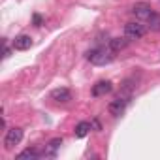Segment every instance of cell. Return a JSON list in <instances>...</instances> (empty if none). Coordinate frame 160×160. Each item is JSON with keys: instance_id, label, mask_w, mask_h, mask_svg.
<instances>
[{"instance_id": "cell-1", "label": "cell", "mask_w": 160, "mask_h": 160, "mask_svg": "<svg viewBox=\"0 0 160 160\" xmlns=\"http://www.w3.org/2000/svg\"><path fill=\"white\" fill-rule=\"evenodd\" d=\"M113 58H115V51L109 47V43L108 45H98V47L87 51V60L94 66H106V64L113 62Z\"/></svg>"}, {"instance_id": "cell-2", "label": "cell", "mask_w": 160, "mask_h": 160, "mask_svg": "<svg viewBox=\"0 0 160 160\" xmlns=\"http://www.w3.org/2000/svg\"><path fill=\"white\" fill-rule=\"evenodd\" d=\"M130 100H132V92H122V94H119L117 98H113V100L109 102L108 111H109L113 117H121V115L126 111Z\"/></svg>"}, {"instance_id": "cell-3", "label": "cell", "mask_w": 160, "mask_h": 160, "mask_svg": "<svg viewBox=\"0 0 160 160\" xmlns=\"http://www.w3.org/2000/svg\"><path fill=\"white\" fill-rule=\"evenodd\" d=\"M145 32H147V28H145V25H143L141 21H132V23H126V25H124V36H126L130 42L143 38Z\"/></svg>"}, {"instance_id": "cell-4", "label": "cell", "mask_w": 160, "mask_h": 160, "mask_svg": "<svg viewBox=\"0 0 160 160\" xmlns=\"http://www.w3.org/2000/svg\"><path fill=\"white\" fill-rule=\"evenodd\" d=\"M23 128H19V126H13V128H10V130H6V136H4V147L10 151V149H13L15 145H19L21 143V139H23Z\"/></svg>"}, {"instance_id": "cell-5", "label": "cell", "mask_w": 160, "mask_h": 160, "mask_svg": "<svg viewBox=\"0 0 160 160\" xmlns=\"http://www.w3.org/2000/svg\"><path fill=\"white\" fill-rule=\"evenodd\" d=\"M132 13L136 15V19H139V21H149V17L154 13V10L151 8V4H147V2H138V4H134L132 6Z\"/></svg>"}, {"instance_id": "cell-6", "label": "cell", "mask_w": 160, "mask_h": 160, "mask_svg": "<svg viewBox=\"0 0 160 160\" xmlns=\"http://www.w3.org/2000/svg\"><path fill=\"white\" fill-rule=\"evenodd\" d=\"M113 91V83L111 81H106V79H102V81H98V83H94L92 85V96H106V94H109Z\"/></svg>"}, {"instance_id": "cell-7", "label": "cell", "mask_w": 160, "mask_h": 160, "mask_svg": "<svg viewBox=\"0 0 160 160\" xmlns=\"http://www.w3.org/2000/svg\"><path fill=\"white\" fill-rule=\"evenodd\" d=\"M32 38L28 36V34H19L15 40H13V49H17V51H27V49H30L32 47Z\"/></svg>"}, {"instance_id": "cell-8", "label": "cell", "mask_w": 160, "mask_h": 160, "mask_svg": "<svg viewBox=\"0 0 160 160\" xmlns=\"http://www.w3.org/2000/svg\"><path fill=\"white\" fill-rule=\"evenodd\" d=\"M51 100L66 104V102H70V100H72V92H70L68 89H64V87H60V89H55V91H51Z\"/></svg>"}, {"instance_id": "cell-9", "label": "cell", "mask_w": 160, "mask_h": 160, "mask_svg": "<svg viewBox=\"0 0 160 160\" xmlns=\"http://www.w3.org/2000/svg\"><path fill=\"white\" fill-rule=\"evenodd\" d=\"M62 145V138H55V139H51L49 143H47V147H45V151H43V156H57V149Z\"/></svg>"}, {"instance_id": "cell-10", "label": "cell", "mask_w": 160, "mask_h": 160, "mask_svg": "<svg viewBox=\"0 0 160 160\" xmlns=\"http://www.w3.org/2000/svg\"><path fill=\"white\" fill-rule=\"evenodd\" d=\"M91 128H92V124L91 122H87V121H81L77 126H75V130H73V134H75V138H85L89 132H91Z\"/></svg>"}, {"instance_id": "cell-11", "label": "cell", "mask_w": 160, "mask_h": 160, "mask_svg": "<svg viewBox=\"0 0 160 160\" xmlns=\"http://www.w3.org/2000/svg\"><path fill=\"white\" fill-rule=\"evenodd\" d=\"M128 42H130V40H128V38L124 36V38H111V40H109L108 43H109V47H111V49H113V51L117 53V51L124 49V47L128 45Z\"/></svg>"}, {"instance_id": "cell-12", "label": "cell", "mask_w": 160, "mask_h": 160, "mask_svg": "<svg viewBox=\"0 0 160 160\" xmlns=\"http://www.w3.org/2000/svg\"><path fill=\"white\" fill-rule=\"evenodd\" d=\"M40 156H43V152L42 151H38V149H25V151H21L19 154H17V158L19 160H23V158H30V160H34V158H40Z\"/></svg>"}, {"instance_id": "cell-13", "label": "cell", "mask_w": 160, "mask_h": 160, "mask_svg": "<svg viewBox=\"0 0 160 160\" xmlns=\"http://www.w3.org/2000/svg\"><path fill=\"white\" fill-rule=\"evenodd\" d=\"M147 27H149L152 32H160V13H156V12H154V13L149 17Z\"/></svg>"}, {"instance_id": "cell-14", "label": "cell", "mask_w": 160, "mask_h": 160, "mask_svg": "<svg viewBox=\"0 0 160 160\" xmlns=\"http://www.w3.org/2000/svg\"><path fill=\"white\" fill-rule=\"evenodd\" d=\"M34 25H36V27L42 25V17H40V15H34Z\"/></svg>"}]
</instances>
